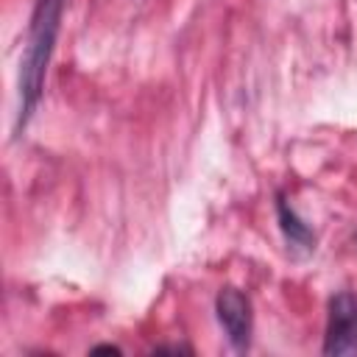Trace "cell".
I'll list each match as a JSON object with an SVG mask.
<instances>
[{"label": "cell", "instance_id": "5b68a950", "mask_svg": "<svg viewBox=\"0 0 357 357\" xmlns=\"http://www.w3.org/2000/svg\"><path fill=\"white\" fill-rule=\"evenodd\" d=\"M95 351H112V354H120V349H117V346H98Z\"/></svg>", "mask_w": 357, "mask_h": 357}, {"label": "cell", "instance_id": "277c9868", "mask_svg": "<svg viewBox=\"0 0 357 357\" xmlns=\"http://www.w3.org/2000/svg\"><path fill=\"white\" fill-rule=\"evenodd\" d=\"M276 215H279V226H282V231H284L290 248H301V251H312V248H315V234H312V229L296 215V209H293L282 195H279V201H276Z\"/></svg>", "mask_w": 357, "mask_h": 357}, {"label": "cell", "instance_id": "6da1fadb", "mask_svg": "<svg viewBox=\"0 0 357 357\" xmlns=\"http://www.w3.org/2000/svg\"><path fill=\"white\" fill-rule=\"evenodd\" d=\"M61 11H64V0H36V6H33L25 53H22V61H20L17 131L25 128V123L31 120V114H33L39 98H42L45 73H47V64L53 59L56 36H59V28H61Z\"/></svg>", "mask_w": 357, "mask_h": 357}, {"label": "cell", "instance_id": "3957f363", "mask_svg": "<svg viewBox=\"0 0 357 357\" xmlns=\"http://www.w3.org/2000/svg\"><path fill=\"white\" fill-rule=\"evenodd\" d=\"M215 312H218V321H220L229 343L234 349H248L251 326H254L248 296L243 290H237V287H223L218 293V298H215Z\"/></svg>", "mask_w": 357, "mask_h": 357}, {"label": "cell", "instance_id": "7a4b0ae2", "mask_svg": "<svg viewBox=\"0 0 357 357\" xmlns=\"http://www.w3.org/2000/svg\"><path fill=\"white\" fill-rule=\"evenodd\" d=\"M324 354L329 357L357 354V298L351 293H337L329 301Z\"/></svg>", "mask_w": 357, "mask_h": 357}]
</instances>
